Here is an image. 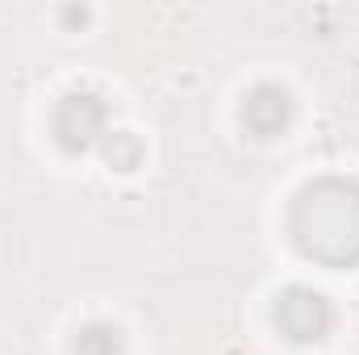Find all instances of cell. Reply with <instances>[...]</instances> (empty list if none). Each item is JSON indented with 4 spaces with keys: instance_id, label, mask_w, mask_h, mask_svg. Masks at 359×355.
I'll use <instances>...</instances> for the list:
<instances>
[{
    "instance_id": "6da1fadb",
    "label": "cell",
    "mask_w": 359,
    "mask_h": 355,
    "mask_svg": "<svg viewBox=\"0 0 359 355\" xmlns=\"http://www.w3.org/2000/svg\"><path fill=\"white\" fill-rule=\"evenodd\" d=\"M301 243L313 255L343 260L359 251V196L347 188H318L301 201Z\"/></svg>"
}]
</instances>
